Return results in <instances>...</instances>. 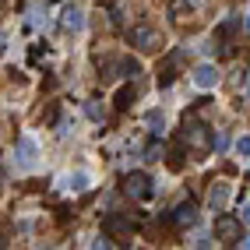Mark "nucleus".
I'll return each instance as SVG.
<instances>
[{"label":"nucleus","mask_w":250,"mask_h":250,"mask_svg":"<svg viewBox=\"0 0 250 250\" xmlns=\"http://www.w3.org/2000/svg\"><path fill=\"white\" fill-rule=\"evenodd\" d=\"M211 138H215L211 127L197 124V120H187V124H183V134H180V145L197 148V152H208V148H211Z\"/></svg>","instance_id":"nucleus-1"},{"label":"nucleus","mask_w":250,"mask_h":250,"mask_svg":"<svg viewBox=\"0 0 250 250\" xmlns=\"http://www.w3.org/2000/svg\"><path fill=\"white\" fill-rule=\"evenodd\" d=\"M124 194L134 197V201H152L155 197V183L148 173H127L124 176Z\"/></svg>","instance_id":"nucleus-2"},{"label":"nucleus","mask_w":250,"mask_h":250,"mask_svg":"<svg viewBox=\"0 0 250 250\" xmlns=\"http://www.w3.org/2000/svg\"><path fill=\"white\" fill-rule=\"evenodd\" d=\"M130 46L141 49V53H159V49H162V36H159V28H152V25H134V28H130Z\"/></svg>","instance_id":"nucleus-3"},{"label":"nucleus","mask_w":250,"mask_h":250,"mask_svg":"<svg viewBox=\"0 0 250 250\" xmlns=\"http://www.w3.org/2000/svg\"><path fill=\"white\" fill-rule=\"evenodd\" d=\"M215 240L240 243L243 240V222L236 219V215H219V219H215Z\"/></svg>","instance_id":"nucleus-4"},{"label":"nucleus","mask_w":250,"mask_h":250,"mask_svg":"<svg viewBox=\"0 0 250 250\" xmlns=\"http://www.w3.org/2000/svg\"><path fill=\"white\" fill-rule=\"evenodd\" d=\"M14 155H18V166H21V169H32V166H36V159H39V145H36V138L21 134L18 145H14Z\"/></svg>","instance_id":"nucleus-5"},{"label":"nucleus","mask_w":250,"mask_h":250,"mask_svg":"<svg viewBox=\"0 0 250 250\" xmlns=\"http://www.w3.org/2000/svg\"><path fill=\"white\" fill-rule=\"evenodd\" d=\"M103 232H106V236H124V240H130L134 222H130L127 215H106V219H103Z\"/></svg>","instance_id":"nucleus-6"},{"label":"nucleus","mask_w":250,"mask_h":250,"mask_svg":"<svg viewBox=\"0 0 250 250\" xmlns=\"http://www.w3.org/2000/svg\"><path fill=\"white\" fill-rule=\"evenodd\" d=\"M190 78H194V85L201 88V92H208V88L219 85V71H215V63H197Z\"/></svg>","instance_id":"nucleus-7"},{"label":"nucleus","mask_w":250,"mask_h":250,"mask_svg":"<svg viewBox=\"0 0 250 250\" xmlns=\"http://www.w3.org/2000/svg\"><path fill=\"white\" fill-rule=\"evenodd\" d=\"M208 205H211V211H222L226 205H229V183H211V194H208Z\"/></svg>","instance_id":"nucleus-8"},{"label":"nucleus","mask_w":250,"mask_h":250,"mask_svg":"<svg viewBox=\"0 0 250 250\" xmlns=\"http://www.w3.org/2000/svg\"><path fill=\"white\" fill-rule=\"evenodd\" d=\"M173 222H176V226H194V222H197V205H190V201L176 205V208H173Z\"/></svg>","instance_id":"nucleus-9"},{"label":"nucleus","mask_w":250,"mask_h":250,"mask_svg":"<svg viewBox=\"0 0 250 250\" xmlns=\"http://www.w3.org/2000/svg\"><path fill=\"white\" fill-rule=\"evenodd\" d=\"M63 28H67V32H81V28H85V11H81V7H63Z\"/></svg>","instance_id":"nucleus-10"},{"label":"nucleus","mask_w":250,"mask_h":250,"mask_svg":"<svg viewBox=\"0 0 250 250\" xmlns=\"http://www.w3.org/2000/svg\"><path fill=\"white\" fill-rule=\"evenodd\" d=\"M113 67L120 71L124 78H138V74H141V60H134V57H124V60H116Z\"/></svg>","instance_id":"nucleus-11"},{"label":"nucleus","mask_w":250,"mask_h":250,"mask_svg":"<svg viewBox=\"0 0 250 250\" xmlns=\"http://www.w3.org/2000/svg\"><path fill=\"white\" fill-rule=\"evenodd\" d=\"M148 130H152V138H162V130H166V116L159 113V109H148Z\"/></svg>","instance_id":"nucleus-12"},{"label":"nucleus","mask_w":250,"mask_h":250,"mask_svg":"<svg viewBox=\"0 0 250 250\" xmlns=\"http://www.w3.org/2000/svg\"><path fill=\"white\" fill-rule=\"evenodd\" d=\"M85 116H88L92 124H103L106 120V106L99 103V99H88V103H85Z\"/></svg>","instance_id":"nucleus-13"},{"label":"nucleus","mask_w":250,"mask_h":250,"mask_svg":"<svg viewBox=\"0 0 250 250\" xmlns=\"http://www.w3.org/2000/svg\"><path fill=\"white\" fill-rule=\"evenodd\" d=\"M130 103H134V88H130V85H124L120 92H116V109H127Z\"/></svg>","instance_id":"nucleus-14"},{"label":"nucleus","mask_w":250,"mask_h":250,"mask_svg":"<svg viewBox=\"0 0 250 250\" xmlns=\"http://www.w3.org/2000/svg\"><path fill=\"white\" fill-rule=\"evenodd\" d=\"M159 159H162V141L155 138L152 145H148V148H145V162H159Z\"/></svg>","instance_id":"nucleus-15"},{"label":"nucleus","mask_w":250,"mask_h":250,"mask_svg":"<svg viewBox=\"0 0 250 250\" xmlns=\"http://www.w3.org/2000/svg\"><path fill=\"white\" fill-rule=\"evenodd\" d=\"M88 183H92L88 173H74V176H71V187H74V190H88Z\"/></svg>","instance_id":"nucleus-16"},{"label":"nucleus","mask_w":250,"mask_h":250,"mask_svg":"<svg viewBox=\"0 0 250 250\" xmlns=\"http://www.w3.org/2000/svg\"><path fill=\"white\" fill-rule=\"evenodd\" d=\"M197 4H201V0H173V14H183V7H187V11H194Z\"/></svg>","instance_id":"nucleus-17"},{"label":"nucleus","mask_w":250,"mask_h":250,"mask_svg":"<svg viewBox=\"0 0 250 250\" xmlns=\"http://www.w3.org/2000/svg\"><path fill=\"white\" fill-rule=\"evenodd\" d=\"M247 152H250V138L243 134V138H236V155H243V159H247Z\"/></svg>","instance_id":"nucleus-18"},{"label":"nucleus","mask_w":250,"mask_h":250,"mask_svg":"<svg viewBox=\"0 0 250 250\" xmlns=\"http://www.w3.org/2000/svg\"><path fill=\"white\" fill-rule=\"evenodd\" d=\"M0 49H4V36H0Z\"/></svg>","instance_id":"nucleus-19"},{"label":"nucleus","mask_w":250,"mask_h":250,"mask_svg":"<svg viewBox=\"0 0 250 250\" xmlns=\"http://www.w3.org/2000/svg\"><path fill=\"white\" fill-rule=\"evenodd\" d=\"M0 183H4V169H0Z\"/></svg>","instance_id":"nucleus-20"}]
</instances>
